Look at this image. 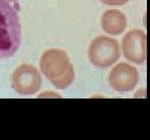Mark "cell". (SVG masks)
I'll return each instance as SVG.
<instances>
[{
  "mask_svg": "<svg viewBox=\"0 0 150 140\" xmlns=\"http://www.w3.org/2000/svg\"><path fill=\"white\" fill-rule=\"evenodd\" d=\"M21 44V24L18 9L0 0V59L12 57Z\"/></svg>",
  "mask_w": 150,
  "mask_h": 140,
  "instance_id": "cell-1",
  "label": "cell"
},
{
  "mask_svg": "<svg viewBox=\"0 0 150 140\" xmlns=\"http://www.w3.org/2000/svg\"><path fill=\"white\" fill-rule=\"evenodd\" d=\"M41 70L56 88L65 89L74 80V69L67 52L61 49L45 51L41 58Z\"/></svg>",
  "mask_w": 150,
  "mask_h": 140,
  "instance_id": "cell-2",
  "label": "cell"
},
{
  "mask_svg": "<svg viewBox=\"0 0 150 140\" xmlns=\"http://www.w3.org/2000/svg\"><path fill=\"white\" fill-rule=\"evenodd\" d=\"M89 57L92 64L97 68H108L120 58L119 43L105 35L97 36L90 45Z\"/></svg>",
  "mask_w": 150,
  "mask_h": 140,
  "instance_id": "cell-3",
  "label": "cell"
},
{
  "mask_svg": "<svg viewBox=\"0 0 150 140\" xmlns=\"http://www.w3.org/2000/svg\"><path fill=\"white\" fill-rule=\"evenodd\" d=\"M42 86V76L35 66L21 64L12 75V87L20 94H33Z\"/></svg>",
  "mask_w": 150,
  "mask_h": 140,
  "instance_id": "cell-4",
  "label": "cell"
},
{
  "mask_svg": "<svg viewBox=\"0 0 150 140\" xmlns=\"http://www.w3.org/2000/svg\"><path fill=\"white\" fill-rule=\"evenodd\" d=\"M146 43L147 37L144 31L134 29L127 32L122 41V51L124 57L137 64L144 63L147 55Z\"/></svg>",
  "mask_w": 150,
  "mask_h": 140,
  "instance_id": "cell-5",
  "label": "cell"
},
{
  "mask_svg": "<svg viewBox=\"0 0 150 140\" xmlns=\"http://www.w3.org/2000/svg\"><path fill=\"white\" fill-rule=\"evenodd\" d=\"M108 80L115 90L119 92L131 91L139 82V72L132 65L120 62L112 69Z\"/></svg>",
  "mask_w": 150,
  "mask_h": 140,
  "instance_id": "cell-6",
  "label": "cell"
},
{
  "mask_svg": "<svg viewBox=\"0 0 150 140\" xmlns=\"http://www.w3.org/2000/svg\"><path fill=\"white\" fill-rule=\"evenodd\" d=\"M101 27L108 34H121L127 27V19L118 9H108L102 15Z\"/></svg>",
  "mask_w": 150,
  "mask_h": 140,
  "instance_id": "cell-7",
  "label": "cell"
},
{
  "mask_svg": "<svg viewBox=\"0 0 150 140\" xmlns=\"http://www.w3.org/2000/svg\"><path fill=\"white\" fill-rule=\"evenodd\" d=\"M106 5H123L128 2V0H100Z\"/></svg>",
  "mask_w": 150,
  "mask_h": 140,
  "instance_id": "cell-8",
  "label": "cell"
},
{
  "mask_svg": "<svg viewBox=\"0 0 150 140\" xmlns=\"http://www.w3.org/2000/svg\"><path fill=\"white\" fill-rule=\"evenodd\" d=\"M4 1H7V2H17L18 0H4Z\"/></svg>",
  "mask_w": 150,
  "mask_h": 140,
  "instance_id": "cell-9",
  "label": "cell"
}]
</instances>
